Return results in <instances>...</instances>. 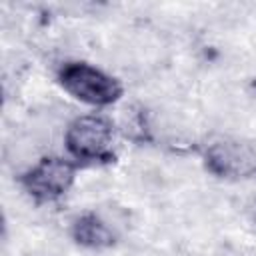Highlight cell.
<instances>
[{
	"label": "cell",
	"mask_w": 256,
	"mask_h": 256,
	"mask_svg": "<svg viewBox=\"0 0 256 256\" xmlns=\"http://www.w3.org/2000/svg\"><path fill=\"white\" fill-rule=\"evenodd\" d=\"M58 80L68 94L92 106H108L122 96V86L116 78L84 62L64 64Z\"/></svg>",
	"instance_id": "obj_1"
},
{
	"label": "cell",
	"mask_w": 256,
	"mask_h": 256,
	"mask_svg": "<svg viewBox=\"0 0 256 256\" xmlns=\"http://www.w3.org/2000/svg\"><path fill=\"white\" fill-rule=\"evenodd\" d=\"M66 148L78 160L112 162L114 160V130L102 116H80L66 130Z\"/></svg>",
	"instance_id": "obj_2"
},
{
	"label": "cell",
	"mask_w": 256,
	"mask_h": 256,
	"mask_svg": "<svg viewBox=\"0 0 256 256\" xmlns=\"http://www.w3.org/2000/svg\"><path fill=\"white\" fill-rule=\"evenodd\" d=\"M204 164L220 178H256V148L244 140L222 136L204 148Z\"/></svg>",
	"instance_id": "obj_3"
},
{
	"label": "cell",
	"mask_w": 256,
	"mask_h": 256,
	"mask_svg": "<svg viewBox=\"0 0 256 256\" xmlns=\"http://www.w3.org/2000/svg\"><path fill=\"white\" fill-rule=\"evenodd\" d=\"M76 166L58 156H46L22 176L26 192L38 200H56L74 184Z\"/></svg>",
	"instance_id": "obj_4"
},
{
	"label": "cell",
	"mask_w": 256,
	"mask_h": 256,
	"mask_svg": "<svg viewBox=\"0 0 256 256\" xmlns=\"http://www.w3.org/2000/svg\"><path fill=\"white\" fill-rule=\"evenodd\" d=\"M72 238L88 248H108L114 244V232L96 214H82L72 224Z\"/></svg>",
	"instance_id": "obj_5"
}]
</instances>
